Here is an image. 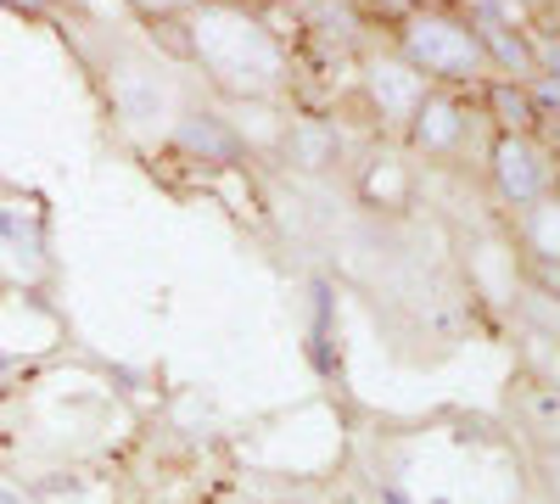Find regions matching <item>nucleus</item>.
Listing matches in <instances>:
<instances>
[{
  "label": "nucleus",
  "mask_w": 560,
  "mask_h": 504,
  "mask_svg": "<svg viewBox=\"0 0 560 504\" xmlns=\"http://www.w3.org/2000/svg\"><path fill=\"white\" fill-rule=\"evenodd\" d=\"M174 152H185L191 163H208V168H224V163H236L247 146H242V134L230 129V118L197 107V113H185L174 124Z\"/></svg>",
  "instance_id": "423d86ee"
},
{
  "label": "nucleus",
  "mask_w": 560,
  "mask_h": 504,
  "mask_svg": "<svg viewBox=\"0 0 560 504\" xmlns=\"http://www.w3.org/2000/svg\"><path fill=\"white\" fill-rule=\"evenodd\" d=\"M57 348V319L34 292L7 286L0 292V359H39Z\"/></svg>",
  "instance_id": "20e7f679"
},
{
  "label": "nucleus",
  "mask_w": 560,
  "mask_h": 504,
  "mask_svg": "<svg viewBox=\"0 0 560 504\" xmlns=\"http://www.w3.org/2000/svg\"><path fill=\"white\" fill-rule=\"evenodd\" d=\"M482 90H488V107H493L499 134H538V129H544V124H538V107H533V96H527V84L488 79Z\"/></svg>",
  "instance_id": "1a4fd4ad"
},
{
  "label": "nucleus",
  "mask_w": 560,
  "mask_h": 504,
  "mask_svg": "<svg viewBox=\"0 0 560 504\" xmlns=\"http://www.w3.org/2000/svg\"><path fill=\"white\" fill-rule=\"evenodd\" d=\"M488 174L510 208H527L555 191V157L538 134H499L488 152Z\"/></svg>",
  "instance_id": "f03ea898"
},
{
  "label": "nucleus",
  "mask_w": 560,
  "mask_h": 504,
  "mask_svg": "<svg viewBox=\"0 0 560 504\" xmlns=\"http://www.w3.org/2000/svg\"><path fill=\"white\" fill-rule=\"evenodd\" d=\"M527 242H533L538 258L560 263V197L555 191L538 197V202H527Z\"/></svg>",
  "instance_id": "9d476101"
},
{
  "label": "nucleus",
  "mask_w": 560,
  "mask_h": 504,
  "mask_svg": "<svg viewBox=\"0 0 560 504\" xmlns=\"http://www.w3.org/2000/svg\"><path fill=\"white\" fill-rule=\"evenodd\" d=\"M544 129H549V141H544V146H549V157H560V124H544Z\"/></svg>",
  "instance_id": "ddd939ff"
},
{
  "label": "nucleus",
  "mask_w": 560,
  "mask_h": 504,
  "mask_svg": "<svg viewBox=\"0 0 560 504\" xmlns=\"http://www.w3.org/2000/svg\"><path fill=\"white\" fill-rule=\"evenodd\" d=\"M280 152H287V163H298V168H331L337 163V129L325 118H287Z\"/></svg>",
  "instance_id": "6e6552de"
},
{
  "label": "nucleus",
  "mask_w": 560,
  "mask_h": 504,
  "mask_svg": "<svg viewBox=\"0 0 560 504\" xmlns=\"http://www.w3.org/2000/svg\"><path fill=\"white\" fill-rule=\"evenodd\" d=\"M124 7L140 17H174V12H197L202 0H124Z\"/></svg>",
  "instance_id": "9b49d317"
},
{
  "label": "nucleus",
  "mask_w": 560,
  "mask_h": 504,
  "mask_svg": "<svg viewBox=\"0 0 560 504\" xmlns=\"http://www.w3.org/2000/svg\"><path fill=\"white\" fill-rule=\"evenodd\" d=\"M465 134H471V113H465L459 90H443V84H432L404 124V141L420 157H454L465 146Z\"/></svg>",
  "instance_id": "7ed1b4c3"
},
{
  "label": "nucleus",
  "mask_w": 560,
  "mask_h": 504,
  "mask_svg": "<svg viewBox=\"0 0 560 504\" xmlns=\"http://www.w3.org/2000/svg\"><path fill=\"white\" fill-rule=\"evenodd\" d=\"M0 7H12V12H34L39 0H0Z\"/></svg>",
  "instance_id": "4468645a"
},
{
  "label": "nucleus",
  "mask_w": 560,
  "mask_h": 504,
  "mask_svg": "<svg viewBox=\"0 0 560 504\" xmlns=\"http://www.w3.org/2000/svg\"><path fill=\"white\" fill-rule=\"evenodd\" d=\"M427 79H420L398 51L387 57V62H370V96H376V113L393 124V129H404L409 124V113H415V102L427 96Z\"/></svg>",
  "instance_id": "0eeeda50"
},
{
  "label": "nucleus",
  "mask_w": 560,
  "mask_h": 504,
  "mask_svg": "<svg viewBox=\"0 0 560 504\" xmlns=\"http://www.w3.org/2000/svg\"><path fill=\"white\" fill-rule=\"evenodd\" d=\"M477 39H482V57H488V73L504 79V84H533L538 79V39L516 23H499V17H477Z\"/></svg>",
  "instance_id": "39448f33"
},
{
  "label": "nucleus",
  "mask_w": 560,
  "mask_h": 504,
  "mask_svg": "<svg viewBox=\"0 0 560 504\" xmlns=\"http://www.w3.org/2000/svg\"><path fill=\"white\" fill-rule=\"evenodd\" d=\"M398 57L427 84H443V90L488 84L493 79L471 12L459 17V12H443V7H409L398 17Z\"/></svg>",
  "instance_id": "f257e3e1"
},
{
  "label": "nucleus",
  "mask_w": 560,
  "mask_h": 504,
  "mask_svg": "<svg viewBox=\"0 0 560 504\" xmlns=\"http://www.w3.org/2000/svg\"><path fill=\"white\" fill-rule=\"evenodd\" d=\"M0 504H39L34 493H23L18 482H0Z\"/></svg>",
  "instance_id": "f8f14e48"
}]
</instances>
